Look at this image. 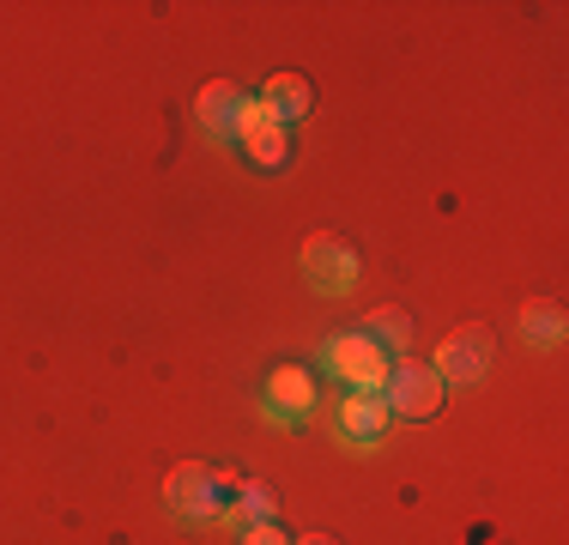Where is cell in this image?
<instances>
[{"instance_id":"2","label":"cell","mask_w":569,"mask_h":545,"mask_svg":"<svg viewBox=\"0 0 569 545\" xmlns=\"http://www.w3.org/2000/svg\"><path fill=\"white\" fill-rule=\"evenodd\" d=\"M388 400V413L395 418H437L442 400H449V382H442L430 364H412V358H395V370H388V382L376 388Z\"/></svg>"},{"instance_id":"15","label":"cell","mask_w":569,"mask_h":545,"mask_svg":"<svg viewBox=\"0 0 569 545\" xmlns=\"http://www.w3.org/2000/svg\"><path fill=\"white\" fill-rule=\"evenodd\" d=\"M297 545H340V539H333V534H303Z\"/></svg>"},{"instance_id":"4","label":"cell","mask_w":569,"mask_h":545,"mask_svg":"<svg viewBox=\"0 0 569 545\" xmlns=\"http://www.w3.org/2000/svg\"><path fill=\"white\" fill-rule=\"evenodd\" d=\"M194 116H200V128H207L212 140H242V128L261 116V103H254L237 79H212V86H200Z\"/></svg>"},{"instance_id":"11","label":"cell","mask_w":569,"mask_h":545,"mask_svg":"<svg viewBox=\"0 0 569 545\" xmlns=\"http://www.w3.org/2000/svg\"><path fill=\"white\" fill-rule=\"evenodd\" d=\"M273 509H279L273 485H261V479H242V485H237V497L224 503V515H219V522H230V527L242 534V527H254V522H273Z\"/></svg>"},{"instance_id":"1","label":"cell","mask_w":569,"mask_h":545,"mask_svg":"<svg viewBox=\"0 0 569 545\" xmlns=\"http://www.w3.org/2000/svg\"><path fill=\"white\" fill-rule=\"evenodd\" d=\"M237 473H224V467H207V460H182V467H170V479H164V503L182 522H219L224 515V503L237 497Z\"/></svg>"},{"instance_id":"7","label":"cell","mask_w":569,"mask_h":545,"mask_svg":"<svg viewBox=\"0 0 569 545\" xmlns=\"http://www.w3.org/2000/svg\"><path fill=\"white\" fill-rule=\"evenodd\" d=\"M388 425H395V413H388V400H382V394L351 388L346 400H340V436H346V443L370 448L376 436H388Z\"/></svg>"},{"instance_id":"8","label":"cell","mask_w":569,"mask_h":545,"mask_svg":"<svg viewBox=\"0 0 569 545\" xmlns=\"http://www.w3.org/2000/svg\"><path fill=\"white\" fill-rule=\"evenodd\" d=\"M309 406H316V382H309L303 364H279L273 376H267V418L284 425V418H303Z\"/></svg>"},{"instance_id":"14","label":"cell","mask_w":569,"mask_h":545,"mask_svg":"<svg viewBox=\"0 0 569 545\" xmlns=\"http://www.w3.org/2000/svg\"><path fill=\"white\" fill-rule=\"evenodd\" d=\"M242 545H297L291 534H284V527L279 522H254V527H242V534H237Z\"/></svg>"},{"instance_id":"3","label":"cell","mask_w":569,"mask_h":545,"mask_svg":"<svg viewBox=\"0 0 569 545\" xmlns=\"http://www.w3.org/2000/svg\"><path fill=\"white\" fill-rule=\"evenodd\" d=\"M321 364H328V370L340 376L346 388H363V394H376V388L388 382V370H395V358H388V351L376 346L370 334H358V327L333 334L328 346H321Z\"/></svg>"},{"instance_id":"9","label":"cell","mask_w":569,"mask_h":545,"mask_svg":"<svg viewBox=\"0 0 569 545\" xmlns=\"http://www.w3.org/2000/svg\"><path fill=\"white\" fill-rule=\"evenodd\" d=\"M254 103H261L267 116L279 121V128H297V121L316 109V86H309L303 73H273V79L261 86V98H254Z\"/></svg>"},{"instance_id":"13","label":"cell","mask_w":569,"mask_h":545,"mask_svg":"<svg viewBox=\"0 0 569 545\" xmlns=\"http://www.w3.org/2000/svg\"><path fill=\"white\" fill-rule=\"evenodd\" d=\"M358 334H370L376 346H382L388 358H395V351L412 346V316H406V309H370V316L358 321Z\"/></svg>"},{"instance_id":"10","label":"cell","mask_w":569,"mask_h":545,"mask_svg":"<svg viewBox=\"0 0 569 545\" xmlns=\"http://www.w3.org/2000/svg\"><path fill=\"white\" fill-rule=\"evenodd\" d=\"M237 146H242V158H249V164H261V170H284V164L297 158L291 128H279V121L267 116V109L249 121V128H242V140H237Z\"/></svg>"},{"instance_id":"12","label":"cell","mask_w":569,"mask_h":545,"mask_svg":"<svg viewBox=\"0 0 569 545\" xmlns=\"http://www.w3.org/2000/svg\"><path fill=\"white\" fill-rule=\"evenodd\" d=\"M563 309L558 304H527L521 309V339H527V346H533V351H558L563 346Z\"/></svg>"},{"instance_id":"6","label":"cell","mask_w":569,"mask_h":545,"mask_svg":"<svg viewBox=\"0 0 569 545\" xmlns=\"http://www.w3.org/2000/svg\"><path fill=\"white\" fill-rule=\"evenodd\" d=\"M491 327L485 321H460L449 339H442L437 346V364H430V370H437L442 382H479L485 370H491Z\"/></svg>"},{"instance_id":"5","label":"cell","mask_w":569,"mask_h":545,"mask_svg":"<svg viewBox=\"0 0 569 545\" xmlns=\"http://www.w3.org/2000/svg\"><path fill=\"white\" fill-rule=\"evenodd\" d=\"M303 279L316 285L321 297H346L351 285H358V249H351L346 237H309L303 242Z\"/></svg>"}]
</instances>
